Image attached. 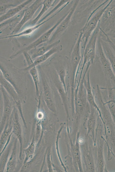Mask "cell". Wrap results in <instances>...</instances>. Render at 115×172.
<instances>
[{
	"label": "cell",
	"instance_id": "obj_1",
	"mask_svg": "<svg viewBox=\"0 0 115 172\" xmlns=\"http://www.w3.org/2000/svg\"><path fill=\"white\" fill-rule=\"evenodd\" d=\"M0 72L13 86L22 104L26 103L27 95V76L28 71L19 68L10 61L1 58Z\"/></svg>",
	"mask_w": 115,
	"mask_h": 172
},
{
	"label": "cell",
	"instance_id": "obj_2",
	"mask_svg": "<svg viewBox=\"0 0 115 172\" xmlns=\"http://www.w3.org/2000/svg\"><path fill=\"white\" fill-rule=\"evenodd\" d=\"M90 67L86 66L81 80H78L74 95V113L72 118V130L74 133L78 132L81 120L88 118L90 111V107L87 99L86 91L84 82L86 75Z\"/></svg>",
	"mask_w": 115,
	"mask_h": 172
},
{
	"label": "cell",
	"instance_id": "obj_3",
	"mask_svg": "<svg viewBox=\"0 0 115 172\" xmlns=\"http://www.w3.org/2000/svg\"><path fill=\"white\" fill-rule=\"evenodd\" d=\"M40 78L39 90L49 109L57 116L59 98L60 97L53 83L42 67H36Z\"/></svg>",
	"mask_w": 115,
	"mask_h": 172
},
{
	"label": "cell",
	"instance_id": "obj_4",
	"mask_svg": "<svg viewBox=\"0 0 115 172\" xmlns=\"http://www.w3.org/2000/svg\"><path fill=\"white\" fill-rule=\"evenodd\" d=\"M101 111L104 126V138L108 148V159L111 160L112 156L115 159V124L107 105L103 100L98 103Z\"/></svg>",
	"mask_w": 115,
	"mask_h": 172
},
{
	"label": "cell",
	"instance_id": "obj_5",
	"mask_svg": "<svg viewBox=\"0 0 115 172\" xmlns=\"http://www.w3.org/2000/svg\"><path fill=\"white\" fill-rule=\"evenodd\" d=\"M67 135L66 134L65 138L68 153L65 158L67 165L66 167L67 166V169L70 167H72L76 172H83L80 142V132H78L76 141L74 142L70 135V128L68 125H67Z\"/></svg>",
	"mask_w": 115,
	"mask_h": 172
},
{
	"label": "cell",
	"instance_id": "obj_6",
	"mask_svg": "<svg viewBox=\"0 0 115 172\" xmlns=\"http://www.w3.org/2000/svg\"><path fill=\"white\" fill-rule=\"evenodd\" d=\"M82 33L80 32L71 54L68 65V79L69 83L74 84L77 78L82 57L81 55V43Z\"/></svg>",
	"mask_w": 115,
	"mask_h": 172
},
{
	"label": "cell",
	"instance_id": "obj_7",
	"mask_svg": "<svg viewBox=\"0 0 115 172\" xmlns=\"http://www.w3.org/2000/svg\"><path fill=\"white\" fill-rule=\"evenodd\" d=\"M55 87L63 105L66 115V120H70L69 105L68 92H66L55 71L50 64L42 67Z\"/></svg>",
	"mask_w": 115,
	"mask_h": 172
},
{
	"label": "cell",
	"instance_id": "obj_8",
	"mask_svg": "<svg viewBox=\"0 0 115 172\" xmlns=\"http://www.w3.org/2000/svg\"><path fill=\"white\" fill-rule=\"evenodd\" d=\"M101 38L100 35H99L97 43V51L99 59L105 76L107 87L115 88V75L110 64L104 52Z\"/></svg>",
	"mask_w": 115,
	"mask_h": 172
},
{
	"label": "cell",
	"instance_id": "obj_9",
	"mask_svg": "<svg viewBox=\"0 0 115 172\" xmlns=\"http://www.w3.org/2000/svg\"><path fill=\"white\" fill-rule=\"evenodd\" d=\"M100 22L92 34L86 45L83 54V61L80 72V76L82 73L85 65L88 63L93 64L94 62L96 54V47L97 39L100 30Z\"/></svg>",
	"mask_w": 115,
	"mask_h": 172
},
{
	"label": "cell",
	"instance_id": "obj_10",
	"mask_svg": "<svg viewBox=\"0 0 115 172\" xmlns=\"http://www.w3.org/2000/svg\"><path fill=\"white\" fill-rule=\"evenodd\" d=\"M92 142L93 141L91 137L86 136L85 140L81 143H80L82 160L85 166V172H96V164L92 146Z\"/></svg>",
	"mask_w": 115,
	"mask_h": 172
},
{
	"label": "cell",
	"instance_id": "obj_11",
	"mask_svg": "<svg viewBox=\"0 0 115 172\" xmlns=\"http://www.w3.org/2000/svg\"><path fill=\"white\" fill-rule=\"evenodd\" d=\"M110 2L111 0H110L105 6L99 10L92 17H90L83 28L82 29L81 31L82 33V40H84L83 46L84 50L85 49L90 37L93 32L96 29L100 22V19Z\"/></svg>",
	"mask_w": 115,
	"mask_h": 172
},
{
	"label": "cell",
	"instance_id": "obj_12",
	"mask_svg": "<svg viewBox=\"0 0 115 172\" xmlns=\"http://www.w3.org/2000/svg\"><path fill=\"white\" fill-rule=\"evenodd\" d=\"M3 103V113L0 121V134L2 132L7 122L9 120L14 107L16 105L15 101L4 88L0 85Z\"/></svg>",
	"mask_w": 115,
	"mask_h": 172
},
{
	"label": "cell",
	"instance_id": "obj_13",
	"mask_svg": "<svg viewBox=\"0 0 115 172\" xmlns=\"http://www.w3.org/2000/svg\"><path fill=\"white\" fill-rule=\"evenodd\" d=\"M90 111L88 118L84 120L83 126L87 130L86 136H90L92 138L94 146L96 145V130L99 117L97 118L98 115L96 110L94 107L90 106Z\"/></svg>",
	"mask_w": 115,
	"mask_h": 172
},
{
	"label": "cell",
	"instance_id": "obj_14",
	"mask_svg": "<svg viewBox=\"0 0 115 172\" xmlns=\"http://www.w3.org/2000/svg\"><path fill=\"white\" fill-rule=\"evenodd\" d=\"M67 15V13L62 17L50 29L44 33L36 40L26 46L24 48L13 54L9 57L11 59H13L20 55L24 51L28 52L33 49L35 48L41 44L49 40V39L54 30L56 29L62 21L65 18Z\"/></svg>",
	"mask_w": 115,
	"mask_h": 172
},
{
	"label": "cell",
	"instance_id": "obj_15",
	"mask_svg": "<svg viewBox=\"0 0 115 172\" xmlns=\"http://www.w3.org/2000/svg\"><path fill=\"white\" fill-rule=\"evenodd\" d=\"M99 134L97 132L96 142L97 144L96 154V172H107L105 166V163L104 154V138L101 134L102 132V129H100ZM99 132V131H98Z\"/></svg>",
	"mask_w": 115,
	"mask_h": 172
},
{
	"label": "cell",
	"instance_id": "obj_16",
	"mask_svg": "<svg viewBox=\"0 0 115 172\" xmlns=\"http://www.w3.org/2000/svg\"><path fill=\"white\" fill-rule=\"evenodd\" d=\"M20 114L16 105L14 107L11 116L12 118L13 129L12 132L16 136L19 142L20 151L19 159H22L23 151V142L21 126L20 122Z\"/></svg>",
	"mask_w": 115,
	"mask_h": 172
},
{
	"label": "cell",
	"instance_id": "obj_17",
	"mask_svg": "<svg viewBox=\"0 0 115 172\" xmlns=\"http://www.w3.org/2000/svg\"><path fill=\"white\" fill-rule=\"evenodd\" d=\"M79 2V0H76L73 4L69 11L67 12V16L56 28V30L49 41L48 43H51L56 39L68 27L72 17L78 4Z\"/></svg>",
	"mask_w": 115,
	"mask_h": 172
},
{
	"label": "cell",
	"instance_id": "obj_18",
	"mask_svg": "<svg viewBox=\"0 0 115 172\" xmlns=\"http://www.w3.org/2000/svg\"><path fill=\"white\" fill-rule=\"evenodd\" d=\"M43 1L42 0H36L25 10L23 18L15 26L11 34H15L20 30L23 26L32 17L37 9L42 5Z\"/></svg>",
	"mask_w": 115,
	"mask_h": 172
},
{
	"label": "cell",
	"instance_id": "obj_19",
	"mask_svg": "<svg viewBox=\"0 0 115 172\" xmlns=\"http://www.w3.org/2000/svg\"><path fill=\"white\" fill-rule=\"evenodd\" d=\"M50 64L56 72L60 79L63 85L66 92H68V89L66 83V78L68 76V66L61 60H54Z\"/></svg>",
	"mask_w": 115,
	"mask_h": 172
},
{
	"label": "cell",
	"instance_id": "obj_20",
	"mask_svg": "<svg viewBox=\"0 0 115 172\" xmlns=\"http://www.w3.org/2000/svg\"><path fill=\"white\" fill-rule=\"evenodd\" d=\"M90 71L89 69L86 74V80L85 79L84 82L86 91L87 99L90 106L94 107L96 110L99 118L102 120V118L101 111L96 101L92 91L90 80Z\"/></svg>",
	"mask_w": 115,
	"mask_h": 172
},
{
	"label": "cell",
	"instance_id": "obj_21",
	"mask_svg": "<svg viewBox=\"0 0 115 172\" xmlns=\"http://www.w3.org/2000/svg\"><path fill=\"white\" fill-rule=\"evenodd\" d=\"M102 17H103V19L106 20L108 30L112 31L115 28V0H111Z\"/></svg>",
	"mask_w": 115,
	"mask_h": 172
},
{
	"label": "cell",
	"instance_id": "obj_22",
	"mask_svg": "<svg viewBox=\"0 0 115 172\" xmlns=\"http://www.w3.org/2000/svg\"><path fill=\"white\" fill-rule=\"evenodd\" d=\"M62 50V46L61 45L56 46L44 54L36 58L32 65L23 68L24 70L28 72L29 70L35 67H37L40 65L53 54L60 51Z\"/></svg>",
	"mask_w": 115,
	"mask_h": 172
},
{
	"label": "cell",
	"instance_id": "obj_23",
	"mask_svg": "<svg viewBox=\"0 0 115 172\" xmlns=\"http://www.w3.org/2000/svg\"><path fill=\"white\" fill-rule=\"evenodd\" d=\"M12 118L11 115L9 120L6 123L3 130L1 134L0 150L1 152L7 143L9 138L12 136L13 133Z\"/></svg>",
	"mask_w": 115,
	"mask_h": 172
},
{
	"label": "cell",
	"instance_id": "obj_24",
	"mask_svg": "<svg viewBox=\"0 0 115 172\" xmlns=\"http://www.w3.org/2000/svg\"><path fill=\"white\" fill-rule=\"evenodd\" d=\"M18 140L16 138L14 140L12 152L6 165V172H14L16 169L17 162V144Z\"/></svg>",
	"mask_w": 115,
	"mask_h": 172
},
{
	"label": "cell",
	"instance_id": "obj_25",
	"mask_svg": "<svg viewBox=\"0 0 115 172\" xmlns=\"http://www.w3.org/2000/svg\"><path fill=\"white\" fill-rule=\"evenodd\" d=\"M60 42V40H58L49 45L32 49L30 50V52L32 59H33L44 54L54 47L58 45Z\"/></svg>",
	"mask_w": 115,
	"mask_h": 172
},
{
	"label": "cell",
	"instance_id": "obj_26",
	"mask_svg": "<svg viewBox=\"0 0 115 172\" xmlns=\"http://www.w3.org/2000/svg\"><path fill=\"white\" fill-rule=\"evenodd\" d=\"M101 42L104 52L109 61L115 75V54L107 43L101 38Z\"/></svg>",
	"mask_w": 115,
	"mask_h": 172
},
{
	"label": "cell",
	"instance_id": "obj_27",
	"mask_svg": "<svg viewBox=\"0 0 115 172\" xmlns=\"http://www.w3.org/2000/svg\"><path fill=\"white\" fill-rule=\"evenodd\" d=\"M0 83L13 98L15 102L19 100L18 95L13 86L3 77L2 73L0 72Z\"/></svg>",
	"mask_w": 115,
	"mask_h": 172
},
{
	"label": "cell",
	"instance_id": "obj_28",
	"mask_svg": "<svg viewBox=\"0 0 115 172\" xmlns=\"http://www.w3.org/2000/svg\"><path fill=\"white\" fill-rule=\"evenodd\" d=\"M32 1V0H27L17 6L10 9L0 17V23L14 16Z\"/></svg>",
	"mask_w": 115,
	"mask_h": 172
},
{
	"label": "cell",
	"instance_id": "obj_29",
	"mask_svg": "<svg viewBox=\"0 0 115 172\" xmlns=\"http://www.w3.org/2000/svg\"><path fill=\"white\" fill-rule=\"evenodd\" d=\"M28 72L31 76L34 83L35 89V99L37 101L40 94V81L38 71L37 67H35L30 69Z\"/></svg>",
	"mask_w": 115,
	"mask_h": 172
},
{
	"label": "cell",
	"instance_id": "obj_30",
	"mask_svg": "<svg viewBox=\"0 0 115 172\" xmlns=\"http://www.w3.org/2000/svg\"><path fill=\"white\" fill-rule=\"evenodd\" d=\"M62 9H61L57 12L55 13L53 15L51 16V17L49 18V19H46V20L43 22L41 23L38 24L37 25H36L35 26L29 28L27 29H26L25 30L23 31L22 32L20 33H18L17 34H15L11 36H5V37H1L0 38H10L13 37H19L21 36L26 35L30 34L32 33L35 30L38 28H39L40 26L43 24L45 23L46 22L49 20L51 19L54 16H55L57 13H58Z\"/></svg>",
	"mask_w": 115,
	"mask_h": 172
},
{
	"label": "cell",
	"instance_id": "obj_31",
	"mask_svg": "<svg viewBox=\"0 0 115 172\" xmlns=\"http://www.w3.org/2000/svg\"><path fill=\"white\" fill-rule=\"evenodd\" d=\"M35 142L34 134L30 144L27 147L23 150V152L25 155V158L23 164L31 161L32 159L35 152Z\"/></svg>",
	"mask_w": 115,
	"mask_h": 172
},
{
	"label": "cell",
	"instance_id": "obj_32",
	"mask_svg": "<svg viewBox=\"0 0 115 172\" xmlns=\"http://www.w3.org/2000/svg\"><path fill=\"white\" fill-rule=\"evenodd\" d=\"M56 0H45L43 1L42 5L43 7L39 13L37 17L33 19L30 24L31 26H34L36 24L39 19L43 14L48 10V9L54 5Z\"/></svg>",
	"mask_w": 115,
	"mask_h": 172
},
{
	"label": "cell",
	"instance_id": "obj_33",
	"mask_svg": "<svg viewBox=\"0 0 115 172\" xmlns=\"http://www.w3.org/2000/svg\"><path fill=\"white\" fill-rule=\"evenodd\" d=\"M12 144L11 143L8 145L3 152L2 155L0 156V171L4 172L8 159L9 155L11 149Z\"/></svg>",
	"mask_w": 115,
	"mask_h": 172
},
{
	"label": "cell",
	"instance_id": "obj_34",
	"mask_svg": "<svg viewBox=\"0 0 115 172\" xmlns=\"http://www.w3.org/2000/svg\"><path fill=\"white\" fill-rule=\"evenodd\" d=\"M19 2L16 1H5L3 3L0 1V15L5 13L7 9L13 8L20 5Z\"/></svg>",
	"mask_w": 115,
	"mask_h": 172
},
{
	"label": "cell",
	"instance_id": "obj_35",
	"mask_svg": "<svg viewBox=\"0 0 115 172\" xmlns=\"http://www.w3.org/2000/svg\"><path fill=\"white\" fill-rule=\"evenodd\" d=\"M65 124L64 123H62L60 124V128L59 131L58 132L57 135V137H56V141L55 142V143H56V151H57V156L58 157V159H59L60 161V163H61L62 166H63L65 171L66 172H67V169L66 166L64 165V163L63 162V161L61 159V157L60 156V151H59V147H58L59 139V138L60 137V133H61V132L62 129L64 128Z\"/></svg>",
	"mask_w": 115,
	"mask_h": 172
},
{
	"label": "cell",
	"instance_id": "obj_36",
	"mask_svg": "<svg viewBox=\"0 0 115 172\" xmlns=\"http://www.w3.org/2000/svg\"><path fill=\"white\" fill-rule=\"evenodd\" d=\"M46 159L47 167L49 172H53L52 167H54L53 163L52 158L51 148L50 147H48L47 149L46 152Z\"/></svg>",
	"mask_w": 115,
	"mask_h": 172
},
{
	"label": "cell",
	"instance_id": "obj_37",
	"mask_svg": "<svg viewBox=\"0 0 115 172\" xmlns=\"http://www.w3.org/2000/svg\"><path fill=\"white\" fill-rule=\"evenodd\" d=\"M69 0H61L58 4L50 12H49L46 15L40 19L39 22H38V24H40L42 22L45 20L48 17L54 12L56 10H57L61 6L64 5L70 2Z\"/></svg>",
	"mask_w": 115,
	"mask_h": 172
},
{
	"label": "cell",
	"instance_id": "obj_38",
	"mask_svg": "<svg viewBox=\"0 0 115 172\" xmlns=\"http://www.w3.org/2000/svg\"><path fill=\"white\" fill-rule=\"evenodd\" d=\"M16 106L17 108L19 113L20 117L23 122L25 127L27 128V126L25 120L24 118L22 110V104L20 100L15 102Z\"/></svg>",
	"mask_w": 115,
	"mask_h": 172
},
{
	"label": "cell",
	"instance_id": "obj_39",
	"mask_svg": "<svg viewBox=\"0 0 115 172\" xmlns=\"http://www.w3.org/2000/svg\"><path fill=\"white\" fill-rule=\"evenodd\" d=\"M25 58L27 67L29 66L32 65L33 63V59H32L31 55L28 52H24L23 53Z\"/></svg>",
	"mask_w": 115,
	"mask_h": 172
},
{
	"label": "cell",
	"instance_id": "obj_40",
	"mask_svg": "<svg viewBox=\"0 0 115 172\" xmlns=\"http://www.w3.org/2000/svg\"><path fill=\"white\" fill-rule=\"evenodd\" d=\"M102 33L106 37V42L109 44L115 54V44L111 40L109 36L104 31H102Z\"/></svg>",
	"mask_w": 115,
	"mask_h": 172
},
{
	"label": "cell",
	"instance_id": "obj_41",
	"mask_svg": "<svg viewBox=\"0 0 115 172\" xmlns=\"http://www.w3.org/2000/svg\"><path fill=\"white\" fill-rule=\"evenodd\" d=\"M111 35L112 38L115 40V28L111 31ZM113 42L115 44V41Z\"/></svg>",
	"mask_w": 115,
	"mask_h": 172
}]
</instances>
